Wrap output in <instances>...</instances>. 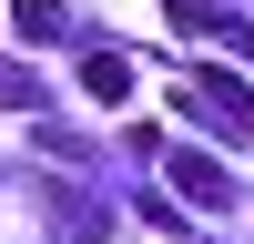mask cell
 Returning <instances> with one entry per match:
<instances>
[{
	"mask_svg": "<svg viewBox=\"0 0 254 244\" xmlns=\"http://www.w3.org/2000/svg\"><path fill=\"white\" fill-rule=\"evenodd\" d=\"M163 92H173V102H183L193 122H214L224 142H254V92H244L234 71H173Z\"/></svg>",
	"mask_w": 254,
	"mask_h": 244,
	"instance_id": "6da1fadb",
	"label": "cell"
},
{
	"mask_svg": "<svg viewBox=\"0 0 254 244\" xmlns=\"http://www.w3.org/2000/svg\"><path fill=\"white\" fill-rule=\"evenodd\" d=\"M153 163H163V183H173L183 203H203V214H224V203H234V173H224V163L203 153V142H163Z\"/></svg>",
	"mask_w": 254,
	"mask_h": 244,
	"instance_id": "7a4b0ae2",
	"label": "cell"
},
{
	"mask_svg": "<svg viewBox=\"0 0 254 244\" xmlns=\"http://www.w3.org/2000/svg\"><path fill=\"white\" fill-rule=\"evenodd\" d=\"M163 20L214 41V51H234V61H254V10H234V0H163Z\"/></svg>",
	"mask_w": 254,
	"mask_h": 244,
	"instance_id": "3957f363",
	"label": "cell"
},
{
	"mask_svg": "<svg viewBox=\"0 0 254 244\" xmlns=\"http://www.w3.org/2000/svg\"><path fill=\"white\" fill-rule=\"evenodd\" d=\"M41 224H51V244H102L112 234V214L102 203H71V183H41Z\"/></svg>",
	"mask_w": 254,
	"mask_h": 244,
	"instance_id": "277c9868",
	"label": "cell"
},
{
	"mask_svg": "<svg viewBox=\"0 0 254 244\" xmlns=\"http://www.w3.org/2000/svg\"><path fill=\"white\" fill-rule=\"evenodd\" d=\"M81 92H92L102 112H112V102H132V61H122V51H81Z\"/></svg>",
	"mask_w": 254,
	"mask_h": 244,
	"instance_id": "5b68a950",
	"label": "cell"
},
{
	"mask_svg": "<svg viewBox=\"0 0 254 244\" xmlns=\"http://www.w3.org/2000/svg\"><path fill=\"white\" fill-rule=\"evenodd\" d=\"M10 31L20 41H81V20L61 10V0H10Z\"/></svg>",
	"mask_w": 254,
	"mask_h": 244,
	"instance_id": "8992f818",
	"label": "cell"
},
{
	"mask_svg": "<svg viewBox=\"0 0 254 244\" xmlns=\"http://www.w3.org/2000/svg\"><path fill=\"white\" fill-rule=\"evenodd\" d=\"M0 112H41V81L20 71V61H0Z\"/></svg>",
	"mask_w": 254,
	"mask_h": 244,
	"instance_id": "52a82bcc",
	"label": "cell"
}]
</instances>
